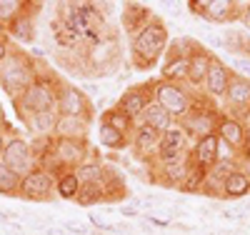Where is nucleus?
I'll return each instance as SVG.
<instances>
[{
    "instance_id": "5",
    "label": "nucleus",
    "mask_w": 250,
    "mask_h": 235,
    "mask_svg": "<svg viewBox=\"0 0 250 235\" xmlns=\"http://www.w3.org/2000/svg\"><path fill=\"white\" fill-rule=\"evenodd\" d=\"M0 163H3L5 168H10L13 173H18L20 178L30 175L35 170V158H33V150H30V143L25 138H10V140H5Z\"/></svg>"
},
{
    "instance_id": "39",
    "label": "nucleus",
    "mask_w": 250,
    "mask_h": 235,
    "mask_svg": "<svg viewBox=\"0 0 250 235\" xmlns=\"http://www.w3.org/2000/svg\"><path fill=\"white\" fill-rule=\"evenodd\" d=\"M10 53H13V48H10V38H8L5 28H0V63H5V60L10 58Z\"/></svg>"
},
{
    "instance_id": "16",
    "label": "nucleus",
    "mask_w": 250,
    "mask_h": 235,
    "mask_svg": "<svg viewBox=\"0 0 250 235\" xmlns=\"http://www.w3.org/2000/svg\"><path fill=\"white\" fill-rule=\"evenodd\" d=\"M130 145H133V150H135L140 158H150V155H155L158 145H160V133L153 130L150 125L138 123L135 130H133V135H130Z\"/></svg>"
},
{
    "instance_id": "25",
    "label": "nucleus",
    "mask_w": 250,
    "mask_h": 235,
    "mask_svg": "<svg viewBox=\"0 0 250 235\" xmlns=\"http://www.w3.org/2000/svg\"><path fill=\"white\" fill-rule=\"evenodd\" d=\"M188 143H190V138H188L185 128L180 123H173L168 130H165L160 135V145L158 148H173V150H188Z\"/></svg>"
},
{
    "instance_id": "29",
    "label": "nucleus",
    "mask_w": 250,
    "mask_h": 235,
    "mask_svg": "<svg viewBox=\"0 0 250 235\" xmlns=\"http://www.w3.org/2000/svg\"><path fill=\"white\" fill-rule=\"evenodd\" d=\"M195 48H200V45H198L195 40H190V38H185V35L173 38V40L168 43V50H165V63L180 60V58H190V53H193Z\"/></svg>"
},
{
    "instance_id": "6",
    "label": "nucleus",
    "mask_w": 250,
    "mask_h": 235,
    "mask_svg": "<svg viewBox=\"0 0 250 235\" xmlns=\"http://www.w3.org/2000/svg\"><path fill=\"white\" fill-rule=\"evenodd\" d=\"M58 115H70V118H85L93 120V103L80 88L70 83H60L58 88Z\"/></svg>"
},
{
    "instance_id": "48",
    "label": "nucleus",
    "mask_w": 250,
    "mask_h": 235,
    "mask_svg": "<svg viewBox=\"0 0 250 235\" xmlns=\"http://www.w3.org/2000/svg\"><path fill=\"white\" fill-rule=\"evenodd\" d=\"M0 28H3V23H0Z\"/></svg>"
},
{
    "instance_id": "2",
    "label": "nucleus",
    "mask_w": 250,
    "mask_h": 235,
    "mask_svg": "<svg viewBox=\"0 0 250 235\" xmlns=\"http://www.w3.org/2000/svg\"><path fill=\"white\" fill-rule=\"evenodd\" d=\"M168 40H170L168 25H165L160 18H153L138 35H133V48H130L133 65L138 70L153 68L155 63L165 55V50H168Z\"/></svg>"
},
{
    "instance_id": "21",
    "label": "nucleus",
    "mask_w": 250,
    "mask_h": 235,
    "mask_svg": "<svg viewBox=\"0 0 250 235\" xmlns=\"http://www.w3.org/2000/svg\"><path fill=\"white\" fill-rule=\"evenodd\" d=\"M58 110H40L33 113L30 120L25 123L28 128H33L35 135H43V138H55V125H58Z\"/></svg>"
},
{
    "instance_id": "47",
    "label": "nucleus",
    "mask_w": 250,
    "mask_h": 235,
    "mask_svg": "<svg viewBox=\"0 0 250 235\" xmlns=\"http://www.w3.org/2000/svg\"><path fill=\"white\" fill-rule=\"evenodd\" d=\"M3 148H5V138H3V133H0V155H3Z\"/></svg>"
},
{
    "instance_id": "8",
    "label": "nucleus",
    "mask_w": 250,
    "mask_h": 235,
    "mask_svg": "<svg viewBox=\"0 0 250 235\" xmlns=\"http://www.w3.org/2000/svg\"><path fill=\"white\" fill-rule=\"evenodd\" d=\"M55 193V180L45 173V170H33L30 175L23 178V183H20V198L25 200H33V203H45L50 200Z\"/></svg>"
},
{
    "instance_id": "33",
    "label": "nucleus",
    "mask_w": 250,
    "mask_h": 235,
    "mask_svg": "<svg viewBox=\"0 0 250 235\" xmlns=\"http://www.w3.org/2000/svg\"><path fill=\"white\" fill-rule=\"evenodd\" d=\"M20 183H23V178L0 163V195H18L20 193Z\"/></svg>"
},
{
    "instance_id": "4",
    "label": "nucleus",
    "mask_w": 250,
    "mask_h": 235,
    "mask_svg": "<svg viewBox=\"0 0 250 235\" xmlns=\"http://www.w3.org/2000/svg\"><path fill=\"white\" fill-rule=\"evenodd\" d=\"M190 95H193V93L188 90L185 85L168 83V80H155V83H153V100H155L175 123L185 120L188 113H190Z\"/></svg>"
},
{
    "instance_id": "1",
    "label": "nucleus",
    "mask_w": 250,
    "mask_h": 235,
    "mask_svg": "<svg viewBox=\"0 0 250 235\" xmlns=\"http://www.w3.org/2000/svg\"><path fill=\"white\" fill-rule=\"evenodd\" d=\"M60 78L53 73H38V78L30 83V88L13 100V108L20 115V120L28 123L33 113L40 110H58V88H60Z\"/></svg>"
},
{
    "instance_id": "22",
    "label": "nucleus",
    "mask_w": 250,
    "mask_h": 235,
    "mask_svg": "<svg viewBox=\"0 0 250 235\" xmlns=\"http://www.w3.org/2000/svg\"><path fill=\"white\" fill-rule=\"evenodd\" d=\"M238 5L233 0H210V8H208L205 20L210 23H228V20H235L243 15V10H235Z\"/></svg>"
},
{
    "instance_id": "35",
    "label": "nucleus",
    "mask_w": 250,
    "mask_h": 235,
    "mask_svg": "<svg viewBox=\"0 0 250 235\" xmlns=\"http://www.w3.org/2000/svg\"><path fill=\"white\" fill-rule=\"evenodd\" d=\"M23 8H25V3H20V0H0V23H3V28L15 15L23 13Z\"/></svg>"
},
{
    "instance_id": "15",
    "label": "nucleus",
    "mask_w": 250,
    "mask_h": 235,
    "mask_svg": "<svg viewBox=\"0 0 250 235\" xmlns=\"http://www.w3.org/2000/svg\"><path fill=\"white\" fill-rule=\"evenodd\" d=\"M215 55L208 53L205 48H195L188 58V85H193V88H200L208 78V70H210Z\"/></svg>"
},
{
    "instance_id": "13",
    "label": "nucleus",
    "mask_w": 250,
    "mask_h": 235,
    "mask_svg": "<svg viewBox=\"0 0 250 235\" xmlns=\"http://www.w3.org/2000/svg\"><path fill=\"white\" fill-rule=\"evenodd\" d=\"M230 75H233V70H228L225 63L215 58V60H213V65H210V70H208L205 83H203L205 95H208V98H218V100H223L225 93H228V85H230Z\"/></svg>"
},
{
    "instance_id": "42",
    "label": "nucleus",
    "mask_w": 250,
    "mask_h": 235,
    "mask_svg": "<svg viewBox=\"0 0 250 235\" xmlns=\"http://www.w3.org/2000/svg\"><path fill=\"white\" fill-rule=\"evenodd\" d=\"M240 23L245 25V30H250V3L243 5V15H240Z\"/></svg>"
},
{
    "instance_id": "12",
    "label": "nucleus",
    "mask_w": 250,
    "mask_h": 235,
    "mask_svg": "<svg viewBox=\"0 0 250 235\" xmlns=\"http://www.w3.org/2000/svg\"><path fill=\"white\" fill-rule=\"evenodd\" d=\"M215 135L230 148V150H235L238 155H243L245 150V123L235 115H223L220 123H218V130Z\"/></svg>"
},
{
    "instance_id": "34",
    "label": "nucleus",
    "mask_w": 250,
    "mask_h": 235,
    "mask_svg": "<svg viewBox=\"0 0 250 235\" xmlns=\"http://www.w3.org/2000/svg\"><path fill=\"white\" fill-rule=\"evenodd\" d=\"M205 178H208L205 170H200V168L190 165V173H188V178L183 180L180 190H183V193H200V190H203V183H205Z\"/></svg>"
},
{
    "instance_id": "19",
    "label": "nucleus",
    "mask_w": 250,
    "mask_h": 235,
    "mask_svg": "<svg viewBox=\"0 0 250 235\" xmlns=\"http://www.w3.org/2000/svg\"><path fill=\"white\" fill-rule=\"evenodd\" d=\"M88 123L85 118H70V115H60L55 125V138H70V140H85L88 135Z\"/></svg>"
},
{
    "instance_id": "38",
    "label": "nucleus",
    "mask_w": 250,
    "mask_h": 235,
    "mask_svg": "<svg viewBox=\"0 0 250 235\" xmlns=\"http://www.w3.org/2000/svg\"><path fill=\"white\" fill-rule=\"evenodd\" d=\"M188 10H190L193 15H208V8H210V0H188Z\"/></svg>"
},
{
    "instance_id": "26",
    "label": "nucleus",
    "mask_w": 250,
    "mask_h": 235,
    "mask_svg": "<svg viewBox=\"0 0 250 235\" xmlns=\"http://www.w3.org/2000/svg\"><path fill=\"white\" fill-rule=\"evenodd\" d=\"M238 170H243V158L238 153H228V155H220V160L210 170V175L218 178V180H225V178H230L233 173H238Z\"/></svg>"
},
{
    "instance_id": "32",
    "label": "nucleus",
    "mask_w": 250,
    "mask_h": 235,
    "mask_svg": "<svg viewBox=\"0 0 250 235\" xmlns=\"http://www.w3.org/2000/svg\"><path fill=\"white\" fill-rule=\"evenodd\" d=\"M103 173H105V165H100L98 158H88L80 168H75V175L80 178V183H103Z\"/></svg>"
},
{
    "instance_id": "31",
    "label": "nucleus",
    "mask_w": 250,
    "mask_h": 235,
    "mask_svg": "<svg viewBox=\"0 0 250 235\" xmlns=\"http://www.w3.org/2000/svg\"><path fill=\"white\" fill-rule=\"evenodd\" d=\"M160 80H168V83H188V58L180 60H170V63H163V70H160Z\"/></svg>"
},
{
    "instance_id": "36",
    "label": "nucleus",
    "mask_w": 250,
    "mask_h": 235,
    "mask_svg": "<svg viewBox=\"0 0 250 235\" xmlns=\"http://www.w3.org/2000/svg\"><path fill=\"white\" fill-rule=\"evenodd\" d=\"M200 193L213 195V198H223V180H218V178H213L210 173H208V178H205V183H203V190H200Z\"/></svg>"
},
{
    "instance_id": "27",
    "label": "nucleus",
    "mask_w": 250,
    "mask_h": 235,
    "mask_svg": "<svg viewBox=\"0 0 250 235\" xmlns=\"http://www.w3.org/2000/svg\"><path fill=\"white\" fill-rule=\"evenodd\" d=\"M80 178L75 175V170H70V173H65V175H60L58 180H55V195L58 198H62V200H75L78 198V193H80Z\"/></svg>"
},
{
    "instance_id": "45",
    "label": "nucleus",
    "mask_w": 250,
    "mask_h": 235,
    "mask_svg": "<svg viewBox=\"0 0 250 235\" xmlns=\"http://www.w3.org/2000/svg\"><path fill=\"white\" fill-rule=\"evenodd\" d=\"M148 220H150L153 225H160V228H168V225H170V220H163V218H155V215H148Z\"/></svg>"
},
{
    "instance_id": "43",
    "label": "nucleus",
    "mask_w": 250,
    "mask_h": 235,
    "mask_svg": "<svg viewBox=\"0 0 250 235\" xmlns=\"http://www.w3.org/2000/svg\"><path fill=\"white\" fill-rule=\"evenodd\" d=\"M120 215H123V218H138V210L130 208V205H123V208H120Z\"/></svg>"
},
{
    "instance_id": "10",
    "label": "nucleus",
    "mask_w": 250,
    "mask_h": 235,
    "mask_svg": "<svg viewBox=\"0 0 250 235\" xmlns=\"http://www.w3.org/2000/svg\"><path fill=\"white\" fill-rule=\"evenodd\" d=\"M225 105L228 110H235L238 115H250V78L233 73L230 75V85H228V93H225Z\"/></svg>"
},
{
    "instance_id": "20",
    "label": "nucleus",
    "mask_w": 250,
    "mask_h": 235,
    "mask_svg": "<svg viewBox=\"0 0 250 235\" xmlns=\"http://www.w3.org/2000/svg\"><path fill=\"white\" fill-rule=\"evenodd\" d=\"M138 123H145V125H150L153 128V130H158L160 135L165 133V130H168V128L175 123L168 113H165L163 108H160V105L155 103V100H150L148 105H145V110H143V115H140V120Z\"/></svg>"
},
{
    "instance_id": "7",
    "label": "nucleus",
    "mask_w": 250,
    "mask_h": 235,
    "mask_svg": "<svg viewBox=\"0 0 250 235\" xmlns=\"http://www.w3.org/2000/svg\"><path fill=\"white\" fill-rule=\"evenodd\" d=\"M53 150H55V158L58 163L65 168V170H75L80 168L90 158V150L85 140H70V138H55L53 140Z\"/></svg>"
},
{
    "instance_id": "41",
    "label": "nucleus",
    "mask_w": 250,
    "mask_h": 235,
    "mask_svg": "<svg viewBox=\"0 0 250 235\" xmlns=\"http://www.w3.org/2000/svg\"><path fill=\"white\" fill-rule=\"evenodd\" d=\"M88 220H90V225H95L98 230H113V225L100 215V213H95V210H90L88 213Z\"/></svg>"
},
{
    "instance_id": "24",
    "label": "nucleus",
    "mask_w": 250,
    "mask_h": 235,
    "mask_svg": "<svg viewBox=\"0 0 250 235\" xmlns=\"http://www.w3.org/2000/svg\"><path fill=\"white\" fill-rule=\"evenodd\" d=\"M248 193H250V178L245 175V170H238V173L223 180V198H243Z\"/></svg>"
},
{
    "instance_id": "30",
    "label": "nucleus",
    "mask_w": 250,
    "mask_h": 235,
    "mask_svg": "<svg viewBox=\"0 0 250 235\" xmlns=\"http://www.w3.org/2000/svg\"><path fill=\"white\" fill-rule=\"evenodd\" d=\"M98 138H100V143L105 145L108 150H123V148H128V145H130V138H128V135L118 133L115 128H110V125H105V123H100V128H98Z\"/></svg>"
},
{
    "instance_id": "46",
    "label": "nucleus",
    "mask_w": 250,
    "mask_h": 235,
    "mask_svg": "<svg viewBox=\"0 0 250 235\" xmlns=\"http://www.w3.org/2000/svg\"><path fill=\"white\" fill-rule=\"evenodd\" d=\"M245 148H250V115H248V123H245Z\"/></svg>"
},
{
    "instance_id": "14",
    "label": "nucleus",
    "mask_w": 250,
    "mask_h": 235,
    "mask_svg": "<svg viewBox=\"0 0 250 235\" xmlns=\"http://www.w3.org/2000/svg\"><path fill=\"white\" fill-rule=\"evenodd\" d=\"M190 173V163L188 158L178 160V163H168V165H155V173H153V180L158 185H165V188H178L183 185V180Z\"/></svg>"
},
{
    "instance_id": "23",
    "label": "nucleus",
    "mask_w": 250,
    "mask_h": 235,
    "mask_svg": "<svg viewBox=\"0 0 250 235\" xmlns=\"http://www.w3.org/2000/svg\"><path fill=\"white\" fill-rule=\"evenodd\" d=\"M100 123H105V125H110V128H115L118 133H123V135H133V130H135V120L130 118V115H125L123 110H118V108H110V110H105L103 113V118H100Z\"/></svg>"
},
{
    "instance_id": "11",
    "label": "nucleus",
    "mask_w": 250,
    "mask_h": 235,
    "mask_svg": "<svg viewBox=\"0 0 250 235\" xmlns=\"http://www.w3.org/2000/svg\"><path fill=\"white\" fill-rule=\"evenodd\" d=\"M150 100H153V83H150V85H140V88L125 90V93L118 98L115 108L123 110L125 115H130V118L138 123L140 115H143V110H145V105H148Z\"/></svg>"
},
{
    "instance_id": "49",
    "label": "nucleus",
    "mask_w": 250,
    "mask_h": 235,
    "mask_svg": "<svg viewBox=\"0 0 250 235\" xmlns=\"http://www.w3.org/2000/svg\"><path fill=\"white\" fill-rule=\"evenodd\" d=\"M0 118H3V115H0Z\"/></svg>"
},
{
    "instance_id": "17",
    "label": "nucleus",
    "mask_w": 250,
    "mask_h": 235,
    "mask_svg": "<svg viewBox=\"0 0 250 235\" xmlns=\"http://www.w3.org/2000/svg\"><path fill=\"white\" fill-rule=\"evenodd\" d=\"M153 18H155L153 10H148L145 5H140V3H128V5H123L120 23H123V30H128V33L138 35L145 25L150 23Z\"/></svg>"
},
{
    "instance_id": "44",
    "label": "nucleus",
    "mask_w": 250,
    "mask_h": 235,
    "mask_svg": "<svg viewBox=\"0 0 250 235\" xmlns=\"http://www.w3.org/2000/svg\"><path fill=\"white\" fill-rule=\"evenodd\" d=\"M45 235H70L65 228H58V225H50L48 230H45Z\"/></svg>"
},
{
    "instance_id": "18",
    "label": "nucleus",
    "mask_w": 250,
    "mask_h": 235,
    "mask_svg": "<svg viewBox=\"0 0 250 235\" xmlns=\"http://www.w3.org/2000/svg\"><path fill=\"white\" fill-rule=\"evenodd\" d=\"M25 8H28V3H25ZM25 8H23V13L15 15V18L10 20V23L5 25L8 38H13V40H18V43H33V38H35V23H33V15H30Z\"/></svg>"
},
{
    "instance_id": "37",
    "label": "nucleus",
    "mask_w": 250,
    "mask_h": 235,
    "mask_svg": "<svg viewBox=\"0 0 250 235\" xmlns=\"http://www.w3.org/2000/svg\"><path fill=\"white\" fill-rule=\"evenodd\" d=\"M62 228H65L70 235H93L90 225L80 223V220H65V223H62Z\"/></svg>"
},
{
    "instance_id": "9",
    "label": "nucleus",
    "mask_w": 250,
    "mask_h": 235,
    "mask_svg": "<svg viewBox=\"0 0 250 235\" xmlns=\"http://www.w3.org/2000/svg\"><path fill=\"white\" fill-rule=\"evenodd\" d=\"M220 160V138L213 133V135H205V138H198L193 150H188V163L210 173L213 165Z\"/></svg>"
},
{
    "instance_id": "40",
    "label": "nucleus",
    "mask_w": 250,
    "mask_h": 235,
    "mask_svg": "<svg viewBox=\"0 0 250 235\" xmlns=\"http://www.w3.org/2000/svg\"><path fill=\"white\" fill-rule=\"evenodd\" d=\"M230 68L238 75H250V58H230Z\"/></svg>"
},
{
    "instance_id": "3",
    "label": "nucleus",
    "mask_w": 250,
    "mask_h": 235,
    "mask_svg": "<svg viewBox=\"0 0 250 235\" xmlns=\"http://www.w3.org/2000/svg\"><path fill=\"white\" fill-rule=\"evenodd\" d=\"M38 73L40 70L35 65V60L28 53L13 48L10 58L5 60V65L0 68V88L10 95V100H18L30 88V83L38 78Z\"/></svg>"
},
{
    "instance_id": "28",
    "label": "nucleus",
    "mask_w": 250,
    "mask_h": 235,
    "mask_svg": "<svg viewBox=\"0 0 250 235\" xmlns=\"http://www.w3.org/2000/svg\"><path fill=\"white\" fill-rule=\"evenodd\" d=\"M75 203L83 205V208H93L98 203H105V188H103V183H85V185H80V193H78Z\"/></svg>"
}]
</instances>
